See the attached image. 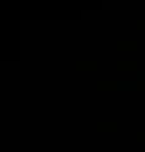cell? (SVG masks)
I'll use <instances>...</instances> for the list:
<instances>
[]
</instances>
